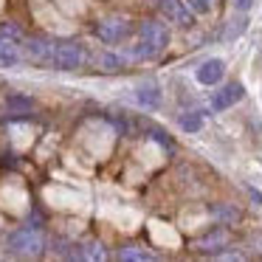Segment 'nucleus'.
<instances>
[{
	"mask_svg": "<svg viewBox=\"0 0 262 262\" xmlns=\"http://www.w3.org/2000/svg\"><path fill=\"white\" fill-rule=\"evenodd\" d=\"M251 198H254V203H256V206H262V194L256 192V189H251Z\"/></svg>",
	"mask_w": 262,
	"mask_h": 262,
	"instance_id": "21",
	"label": "nucleus"
},
{
	"mask_svg": "<svg viewBox=\"0 0 262 262\" xmlns=\"http://www.w3.org/2000/svg\"><path fill=\"white\" fill-rule=\"evenodd\" d=\"M228 245V231L223 226H214L209 234H203V237L194 243V248L203 251V254H217V251H223Z\"/></svg>",
	"mask_w": 262,
	"mask_h": 262,
	"instance_id": "8",
	"label": "nucleus"
},
{
	"mask_svg": "<svg viewBox=\"0 0 262 262\" xmlns=\"http://www.w3.org/2000/svg\"><path fill=\"white\" fill-rule=\"evenodd\" d=\"M0 37H6V40H23V31L17 29L14 23H6V26H0Z\"/></svg>",
	"mask_w": 262,
	"mask_h": 262,
	"instance_id": "16",
	"label": "nucleus"
},
{
	"mask_svg": "<svg viewBox=\"0 0 262 262\" xmlns=\"http://www.w3.org/2000/svg\"><path fill=\"white\" fill-rule=\"evenodd\" d=\"M46 248V239L37 228H17L9 234V251L17 256H40Z\"/></svg>",
	"mask_w": 262,
	"mask_h": 262,
	"instance_id": "2",
	"label": "nucleus"
},
{
	"mask_svg": "<svg viewBox=\"0 0 262 262\" xmlns=\"http://www.w3.org/2000/svg\"><path fill=\"white\" fill-rule=\"evenodd\" d=\"M243 96H245V88L239 85V82H228V85H223L220 91L211 96V110H228L231 104H237Z\"/></svg>",
	"mask_w": 262,
	"mask_h": 262,
	"instance_id": "6",
	"label": "nucleus"
},
{
	"mask_svg": "<svg viewBox=\"0 0 262 262\" xmlns=\"http://www.w3.org/2000/svg\"><path fill=\"white\" fill-rule=\"evenodd\" d=\"M107 251L102 248V243L91 239V243H82V259H104Z\"/></svg>",
	"mask_w": 262,
	"mask_h": 262,
	"instance_id": "13",
	"label": "nucleus"
},
{
	"mask_svg": "<svg viewBox=\"0 0 262 262\" xmlns=\"http://www.w3.org/2000/svg\"><path fill=\"white\" fill-rule=\"evenodd\" d=\"M20 62V46L17 40H6L0 37V68H12Z\"/></svg>",
	"mask_w": 262,
	"mask_h": 262,
	"instance_id": "11",
	"label": "nucleus"
},
{
	"mask_svg": "<svg viewBox=\"0 0 262 262\" xmlns=\"http://www.w3.org/2000/svg\"><path fill=\"white\" fill-rule=\"evenodd\" d=\"M116 256H119V259H152V254H147V251H138V248H133V245L121 248Z\"/></svg>",
	"mask_w": 262,
	"mask_h": 262,
	"instance_id": "15",
	"label": "nucleus"
},
{
	"mask_svg": "<svg viewBox=\"0 0 262 262\" xmlns=\"http://www.w3.org/2000/svg\"><path fill=\"white\" fill-rule=\"evenodd\" d=\"M166 42H169V31L155 20H144L138 26V42L130 48V54L138 59H152L166 48Z\"/></svg>",
	"mask_w": 262,
	"mask_h": 262,
	"instance_id": "1",
	"label": "nucleus"
},
{
	"mask_svg": "<svg viewBox=\"0 0 262 262\" xmlns=\"http://www.w3.org/2000/svg\"><path fill=\"white\" fill-rule=\"evenodd\" d=\"M99 65H102L104 71H119L121 68V59L113 57V54H102V57H99Z\"/></svg>",
	"mask_w": 262,
	"mask_h": 262,
	"instance_id": "17",
	"label": "nucleus"
},
{
	"mask_svg": "<svg viewBox=\"0 0 262 262\" xmlns=\"http://www.w3.org/2000/svg\"><path fill=\"white\" fill-rule=\"evenodd\" d=\"M85 62V48L74 40H65V42H54V65L51 68L57 71H76L82 68Z\"/></svg>",
	"mask_w": 262,
	"mask_h": 262,
	"instance_id": "3",
	"label": "nucleus"
},
{
	"mask_svg": "<svg viewBox=\"0 0 262 262\" xmlns=\"http://www.w3.org/2000/svg\"><path fill=\"white\" fill-rule=\"evenodd\" d=\"M136 99H138V104H141V107L155 110L161 104V88H158V82H141V85H138V91H136Z\"/></svg>",
	"mask_w": 262,
	"mask_h": 262,
	"instance_id": "10",
	"label": "nucleus"
},
{
	"mask_svg": "<svg viewBox=\"0 0 262 262\" xmlns=\"http://www.w3.org/2000/svg\"><path fill=\"white\" fill-rule=\"evenodd\" d=\"M223 74H226V65H223V59H206L203 65L198 68V82L200 85H217V82L223 79Z\"/></svg>",
	"mask_w": 262,
	"mask_h": 262,
	"instance_id": "9",
	"label": "nucleus"
},
{
	"mask_svg": "<svg viewBox=\"0 0 262 262\" xmlns=\"http://www.w3.org/2000/svg\"><path fill=\"white\" fill-rule=\"evenodd\" d=\"M186 3L194 14H209L211 12V0H186Z\"/></svg>",
	"mask_w": 262,
	"mask_h": 262,
	"instance_id": "18",
	"label": "nucleus"
},
{
	"mask_svg": "<svg viewBox=\"0 0 262 262\" xmlns=\"http://www.w3.org/2000/svg\"><path fill=\"white\" fill-rule=\"evenodd\" d=\"M93 31H96V37L104 46H116V42H121L130 34V23H127L124 17H102Z\"/></svg>",
	"mask_w": 262,
	"mask_h": 262,
	"instance_id": "4",
	"label": "nucleus"
},
{
	"mask_svg": "<svg viewBox=\"0 0 262 262\" xmlns=\"http://www.w3.org/2000/svg\"><path fill=\"white\" fill-rule=\"evenodd\" d=\"M9 107H26V110H31V99H23V96H9Z\"/></svg>",
	"mask_w": 262,
	"mask_h": 262,
	"instance_id": "19",
	"label": "nucleus"
},
{
	"mask_svg": "<svg viewBox=\"0 0 262 262\" xmlns=\"http://www.w3.org/2000/svg\"><path fill=\"white\" fill-rule=\"evenodd\" d=\"M248 29V17H234V20H228V29H226V40H237L243 31Z\"/></svg>",
	"mask_w": 262,
	"mask_h": 262,
	"instance_id": "14",
	"label": "nucleus"
},
{
	"mask_svg": "<svg viewBox=\"0 0 262 262\" xmlns=\"http://www.w3.org/2000/svg\"><path fill=\"white\" fill-rule=\"evenodd\" d=\"M251 6H254V0H234V9L237 12H248Z\"/></svg>",
	"mask_w": 262,
	"mask_h": 262,
	"instance_id": "20",
	"label": "nucleus"
},
{
	"mask_svg": "<svg viewBox=\"0 0 262 262\" xmlns=\"http://www.w3.org/2000/svg\"><path fill=\"white\" fill-rule=\"evenodd\" d=\"M26 51H29V59L34 65H42V68H51L54 65V42L51 40L37 37V40H31L29 46H26Z\"/></svg>",
	"mask_w": 262,
	"mask_h": 262,
	"instance_id": "7",
	"label": "nucleus"
},
{
	"mask_svg": "<svg viewBox=\"0 0 262 262\" xmlns=\"http://www.w3.org/2000/svg\"><path fill=\"white\" fill-rule=\"evenodd\" d=\"M155 6H158V12L164 14L166 20H172V23L181 26V29H189V26L194 23V12L183 6V0H155Z\"/></svg>",
	"mask_w": 262,
	"mask_h": 262,
	"instance_id": "5",
	"label": "nucleus"
},
{
	"mask_svg": "<svg viewBox=\"0 0 262 262\" xmlns=\"http://www.w3.org/2000/svg\"><path fill=\"white\" fill-rule=\"evenodd\" d=\"M203 127V110H189L181 116V130L183 133H198Z\"/></svg>",
	"mask_w": 262,
	"mask_h": 262,
	"instance_id": "12",
	"label": "nucleus"
}]
</instances>
